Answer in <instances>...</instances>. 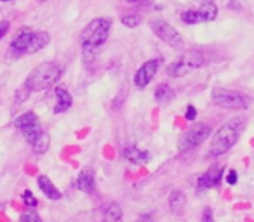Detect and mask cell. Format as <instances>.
<instances>
[{
    "instance_id": "34",
    "label": "cell",
    "mask_w": 254,
    "mask_h": 222,
    "mask_svg": "<svg viewBox=\"0 0 254 222\" xmlns=\"http://www.w3.org/2000/svg\"><path fill=\"white\" fill-rule=\"evenodd\" d=\"M226 182L228 184H235L237 182V172L235 170H230L228 176H226Z\"/></svg>"
},
{
    "instance_id": "21",
    "label": "cell",
    "mask_w": 254,
    "mask_h": 222,
    "mask_svg": "<svg viewBox=\"0 0 254 222\" xmlns=\"http://www.w3.org/2000/svg\"><path fill=\"white\" fill-rule=\"evenodd\" d=\"M49 144H51V139H49V135L47 134H42L39 139H37L35 142L32 144V148H33V151L37 153V155H44V153L49 149Z\"/></svg>"
},
{
    "instance_id": "25",
    "label": "cell",
    "mask_w": 254,
    "mask_h": 222,
    "mask_svg": "<svg viewBox=\"0 0 254 222\" xmlns=\"http://www.w3.org/2000/svg\"><path fill=\"white\" fill-rule=\"evenodd\" d=\"M19 222H42V219H40L39 214L28 210V212H25L21 217H19Z\"/></svg>"
},
{
    "instance_id": "18",
    "label": "cell",
    "mask_w": 254,
    "mask_h": 222,
    "mask_svg": "<svg viewBox=\"0 0 254 222\" xmlns=\"http://www.w3.org/2000/svg\"><path fill=\"white\" fill-rule=\"evenodd\" d=\"M21 132H23V137H25L30 144H33V142H35L37 139L44 134V131H42V127H40L39 122H37V124H33V125H28V127H25Z\"/></svg>"
},
{
    "instance_id": "10",
    "label": "cell",
    "mask_w": 254,
    "mask_h": 222,
    "mask_svg": "<svg viewBox=\"0 0 254 222\" xmlns=\"http://www.w3.org/2000/svg\"><path fill=\"white\" fill-rule=\"evenodd\" d=\"M223 169L221 167H211L204 176L198 179V189H209V187H216L221 180Z\"/></svg>"
},
{
    "instance_id": "14",
    "label": "cell",
    "mask_w": 254,
    "mask_h": 222,
    "mask_svg": "<svg viewBox=\"0 0 254 222\" xmlns=\"http://www.w3.org/2000/svg\"><path fill=\"white\" fill-rule=\"evenodd\" d=\"M185 205H187V196H185V193H181V191H173V193H171V196H169L171 212H173L174 215L183 214Z\"/></svg>"
},
{
    "instance_id": "29",
    "label": "cell",
    "mask_w": 254,
    "mask_h": 222,
    "mask_svg": "<svg viewBox=\"0 0 254 222\" xmlns=\"http://www.w3.org/2000/svg\"><path fill=\"white\" fill-rule=\"evenodd\" d=\"M202 222H214V215H212L211 208H205L204 214H202Z\"/></svg>"
},
{
    "instance_id": "33",
    "label": "cell",
    "mask_w": 254,
    "mask_h": 222,
    "mask_svg": "<svg viewBox=\"0 0 254 222\" xmlns=\"http://www.w3.org/2000/svg\"><path fill=\"white\" fill-rule=\"evenodd\" d=\"M126 2H129V4H132V5H150L152 4V0H126Z\"/></svg>"
},
{
    "instance_id": "31",
    "label": "cell",
    "mask_w": 254,
    "mask_h": 222,
    "mask_svg": "<svg viewBox=\"0 0 254 222\" xmlns=\"http://www.w3.org/2000/svg\"><path fill=\"white\" fill-rule=\"evenodd\" d=\"M136 222H153V214L152 212H148V214H141L138 219H136Z\"/></svg>"
},
{
    "instance_id": "28",
    "label": "cell",
    "mask_w": 254,
    "mask_h": 222,
    "mask_svg": "<svg viewBox=\"0 0 254 222\" xmlns=\"http://www.w3.org/2000/svg\"><path fill=\"white\" fill-rule=\"evenodd\" d=\"M82 54H84V63H92L94 61V50L92 49H82Z\"/></svg>"
},
{
    "instance_id": "6",
    "label": "cell",
    "mask_w": 254,
    "mask_h": 222,
    "mask_svg": "<svg viewBox=\"0 0 254 222\" xmlns=\"http://www.w3.org/2000/svg\"><path fill=\"white\" fill-rule=\"evenodd\" d=\"M150 26H152L153 33H155L162 42H166L167 45H171L176 50L183 49V45H185L183 37H181L180 32H178L176 28H173L169 23L162 21V19H153V21L150 23Z\"/></svg>"
},
{
    "instance_id": "19",
    "label": "cell",
    "mask_w": 254,
    "mask_h": 222,
    "mask_svg": "<svg viewBox=\"0 0 254 222\" xmlns=\"http://www.w3.org/2000/svg\"><path fill=\"white\" fill-rule=\"evenodd\" d=\"M39 122V118H37V115L35 113H25V115H21V117H18L14 120V127L16 129H19V131H23L25 127H28V125H33V124H37Z\"/></svg>"
},
{
    "instance_id": "24",
    "label": "cell",
    "mask_w": 254,
    "mask_h": 222,
    "mask_svg": "<svg viewBox=\"0 0 254 222\" xmlns=\"http://www.w3.org/2000/svg\"><path fill=\"white\" fill-rule=\"evenodd\" d=\"M139 23H141V19H139L138 16H134V14H127V16H124V18H122V25L127 26V28H136Z\"/></svg>"
},
{
    "instance_id": "12",
    "label": "cell",
    "mask_w": 254,
    "mask_h": 222,
    "mask_svg": "<svg viewBox=\"0 0 254 222\" xmlns=\"http://www.w3.org/2000/svg\"><path fill=\"white\" fill-rule=\"evenodd\" d=\"M49 42H51L49 33H46V32H33L32 33V39H30L28 47H26V54L39 52V50L44 49V47H46Z\"/></svg>"
},
{
    "instance_id": "35",
    "label": "cell",
    "mask_w": 254,
    "mask_h": 222,
    "mask_svg": "<svg viewBox=\"0 0 254 222\" xmlns=\"http://www.w3.org/2000/svg\"><path fill=\"white\" fill-rule=\"evenodd\" d=\"M2 2H9V0H2Z\"/></svg>"
},
{
    "instance_id": "15",
    "label": "cell",
    "mask_w": 254,
    "mask_h": 222,
    "mask_svg": "<svg viewBox=\"0 0 254 222\" xmlns=\"http://www.w3.org/2000/svg\"><path fill=\"white\" fill-rule=\"evenodd\" d=\"M37 182H39V187L44 191V194H46L47 198H51V200H60L61 198L60 189H58V187L54 186V184L51 182L46 176H40L39 179H37Z\"/></svg>"
},
{
    "instance_id": "1",
    "label": "cell",
    "mask_w": 254,
    "mask_h": 222,
    "mask_svg": "<svg viewBox=\"0 0 254 222\" xmlns=\"http://www.w3.org/2000/svg\"><path fill=\"white\" fill-rule=\"evenodd\" d=\"M244 131V120L239 117L232 118L226 122L223 127H219V131L212 135L211 146H209V153L212 156H221L239 141L240 134Z\"/></svg>"
},
{
    "instance_id": "2",
    "label": "cell",
    "mask_w": 254,
    "mask_h": 222,
    "mask_svg": "<svg viewBox=\"0 0 254 222\" xmlns=\"http://www.w3.org/2000/svg\"><path fill=\"white\" fill-rule=\"evenodd\" d=\"M61 78V68L56 63H42L26 77L25 85L30 90H47Z\"/></svg>"
},
{
    "instance_id": "22",
    "label": "cell",
    "mask_w": 254,
    "mask_h": 222,
    "mask_svg": "<svg viewBox=\"0 0 254 222\" xmlns=\"http://www.w3.org/2000/svg\"><path fill=\"white\" fill-rule=\"evenodd\" d=\"M105 217H106V222H120V219H122V208H120V205L119 203L110 205Z\"/></svg>"
},
{
    "instance_id": "27",
    "label": "cell",
    "mask_w": 254,
    "mask_h": 222,
    "mask_svg": "<svg viewBox=\"0 0 254 222\" xmlns=\"http://www.w3.org/2000/svg\"><path fill=\"white\" fill-rule=\"evenodd\" d=\"M23 201H25L28 207H37V205H39V201H37V198L32 194V191H25V193H23Z\"/></svg>"
},
{
    "instance_id": "32",
    "label": "cell",
    "mask_w": 254,
    "mask_h": 222,
    "mask_svg": "<svg viewBox=\"0 0 254 222\" xmlns=\"http://www.w3.org/2000/svg\"><path fill=\"white\" fill-rule=\"evenodd\" d=\"M7 32H9V23L7 21H0V40L4 39Z\"/></svg>"
},
{
    "instance_id": "36",
    "label": "cell",
    "mask_w": 254,
    "mask_h": 222,
    "mask_svg": "<svg viewBox=\"0 0 254 222\" xmlns=\"http://www.w3.org/2000/svg\"><path fill=\"white\" fill-rule=\"evenodd\" d=\"M40 2H46V0H40Z\"/></svg>"
},
{
    "instance_id": "9",
    "label": "cell",
    "mask_w": 254,
    "mask_h": 222,
    "mask_svg": "<svg viewBox=\"0 0 254 222\" xmlns=\"http://www.w3.org/2000/svg\"><path fill=\"white\" fill-rule=\"evenodd\" d=\"M32 33L33 32H30L28 28H21L18 33H16L14 39H12L9 52H14L16 54V59H18L21 54H26V47H28L30 39H32Z\"/></svg>"
},
{
    "instance_id": "4",
    "label": "cell",
    "mask_w": 254,
    "mask_h": 222,
    "mask_svg": "<svg viewBox=\"0 0 254 222\" xmlns=\"http://www.w3.org/2000/svg\"><path fill=\"white\" fill-rule=\"evenodd\" d=\"M202 64H204V56L200 52H197V50H187L176 63L171 64L167 73L174 78H181L185 75L191 73L193 70H197V68H200Z\"/></svg>"
},
{
    "instance_id": "8",
    "label": "cell",
    "mask_w": 254,
    "mask_h": 222,
    "mask_svg": "<svg viewBox=\"0 0 254 222\" xmlns=\"http://www.w3.org/2000/svg\"><path fill=\"white\" fill-rule=\"evenodd\" d=\"M159 64H160L159 59H150V61H146V63L143 64V66L139 68V70L136 71V75H134V84H136V87L145 89L146 85H148L150 82L153 80V77L157 75V71H159Z\"/></svg>"
},
{
    "instance_id": "16",
    "label": "cell",
    "mask_w": 254,
    "mask_h": 222,
    "mask_svg": "<svg viewBox=\"0 0 254 222\" xmlns=\"http://www.w3.org/2000/svg\"><path fill=\"white\" fill-rule=\"evenodd\" d=\"M56 97H58V102H56V108H54V113H63V111H66L71 106V95L68 94L66 89L58 87Z\"/></svg>"
},
{
    "instance_id": "23",
    "label": "cell",
    "mask_w": 254,
    "mask_h": 222,
    "mask_svg": "<svg viewBox=\"0 0 254 222\" xmlns=\"http://www.w3.org/2000/svg\"><path fill=\"white\" fill-rule=\"evenodd\" d=\"M181 21L187 23V25H197V23L204 21V18L198 11H185L181 14Z\"/></svg>"
},
{
    "instance_id": "20",
    "label": "cell",
    "mask_w": 254,
    "mask_h": 222,
    "mask_svg": "<svg viewBox=\"0 0 254 222\" xmlns=\"http://www.w3.org/2000/svg\"><path fill=\"white\" fill-rule=\"evenodd\" d=\"M198 12L202 14L204 21H212V19H216V16H218V7H216L214 2H207V4L200 5Z\"/></svg>"
},
{
    "instance_id": "11",
    "label": "cell",
    "mask_w": 254,
    "mask_h": 222,
    "mask_svg": "<svg viewBox=\"0 0 254 222\" xmlns=\"http://www.w3.org/2000/svg\"><path fill=\"white\" fill-rule=\"evenodd\" d=\"M96 186V179H94V170L91 167H85L77 177V187L84 193H92Z\"/></svg>"
},
{
    "instance_id": "7",
    "label": "cell",
    "mask_w": 254,
    "mask_h": 222,
    "mask_svg": "<svg viewBox=\"0 0 254 222\" xmlns=\"http://www.w3.org/2000/svg\"><path fill=\"white\" fill-rule=\"evenodd\" d=\"M212 102L216 106L228 109H244L249 104L246 95L239 94L235 90H226V89H214L212 90Z\"/></svg>"
},
{
    "instance_id": "13",
    "label": "cell",
    "mask_w": 254,
    "mask_h": 222,
    "mask_svg": "<svg viewBox=\"0 0 254 222\" xmlns=\"http://www.w3.org/2000/svg\"><path fill=\"white\" fill-rule=\"evenodd\" d=\"M124 156H126L129 162L136 163V165H145V163L150 162V155L146 151H141V149L134 148V146H129V148L124 149Z\"/></svg>"
},
{
    "instance_id": "17",
    "label": "cell",
    "mask_w": 254,
    "mask_h": 222,
    "mask_svg": "<svg viewBox=\"0 0 254 222\" xmlns=\"http://www.w3.org/2000/svg\"><path fill=\"white\" fill-rule=\"evenodd\" d=\"M174 99V90L173 87H169L167 84H160L159 87L155 89V101L159 102L160 106L169 104Z\"/></svg>"
},
{
    "instance_id": "5",
    "label": "cell",
    "mask_w": 254,
    "mask_h": 222,
    "mask_svg": "<svg viewBox=\"0 0 254 222\" xmlns=\"http://www.w3.org/2000/svg\"><path fill=\"white\" fill-rule=\"evenodd\" d=\"M211 135V127L207 124H197L187 131L178 141V149L180 151H190V149L197 148L198 144L205 141Z\"/></svg>"
},
{
    "instance_id": "30",
    "label": "cell",
    "mask_w": 254,
    "mask_h": 222,
    "mask_svg": "<svg viewBox=\"0 0 254 222\" xmlns=\"http://www.w3.org/2000/svg\"><path fill=\"white\" fill-rule=\"evenodd\" d=\"M197 118V109L193 108V106H188L187 108V120H195Z\"/></svg>"
},
{
    "instance_id": "26",
    "label": "cell",
    "mask_w": 254,
    "mask_h": 222,
    "mask_svg": "<svg viewBox=\"0 0 254 222\" xmlns=\"http://www.w3.org/2000/svg\"><path fill=\"white\" fill-rule=\"evenodd\" d=\"M30 89L26 87V85H23L19 90H16V94H14V97H16V104H19V102H23V101H26V97H30Z\"/></svg>"
},
{
    "instance_id": "3",
    "label": "cell",
    "mask_w": 254,
    "mask_h": 222,
    "mask_svg": "<svg viewBox=\"0 0 254 222\" xmlns=\"http://www.w3.org/2000/svg\"><path fill=\"white\" fill-rule=\"evenodd\" d=\"M110 26L112 21L106 18H99V19H92L85 30L80 35V42H82V49H98L103 44L106 42L110 35Z\"/></svg>"
}]
</instances>
